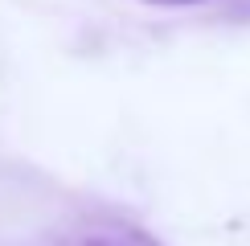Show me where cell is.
Returning a JSON list of instances; mask_svg holds the SVG:
<instances>
[{"label":"cell","instance_id":"7a4b0ae2","mask_svg":"<svg viewBox=\"0 0 250 246\" xmlns=\"http://www.w3.org/2000/svg\"><path fill=\"white\" fill-rule=\"evenodd\" d=\"M148 4H160V8H193V4H205V0H148Z\"/></svg>","mask_w":250,"mask_h":246},{"label":"cell","instance_id":"6da1fadb","mask_svg":"<svg viewBox=\"0 0 250 246\" xmlns=\"http://www.w3.org/2000/svg\"><path fill=\"white\" fill-rule=\"evenodd\" d=\"M62 246H160L152 234L135 230L131 222H119V218H99V222H82L74 226Z\"/></svg>","mask_w":250,"mask_h":246}]
</instances>
